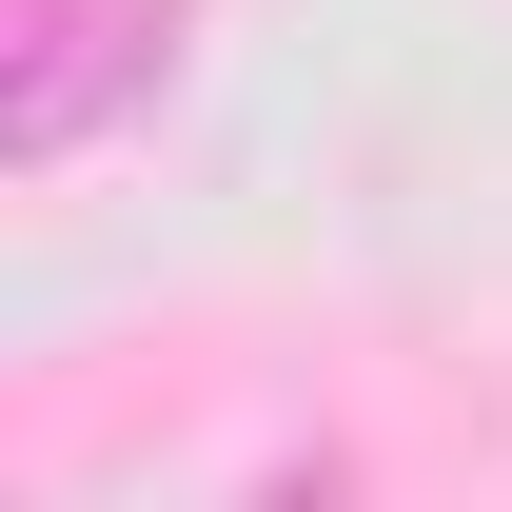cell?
<instances>
[{"instance_id":"cell-1","label":"cell","mask_w":512,"mask_h":512,"mask_svg":"<svg viewBox=\"0 0 512 512\" xmlns=\"http://www.w3.org/2000/svg\"><path fill=\"white\" fill-rule=\"evenodd\" d=\"M178 79V0H0V178H60Z\"/></svg>"}]
</instances>
